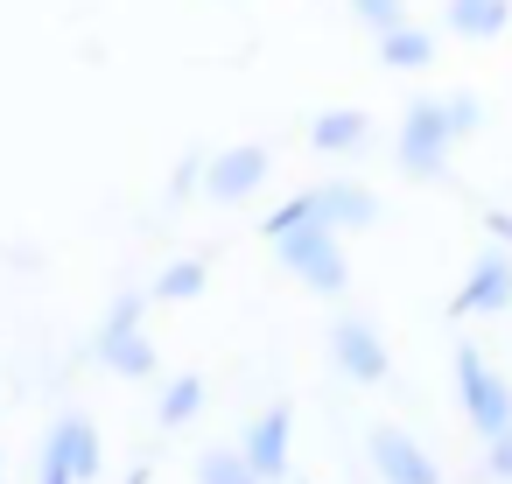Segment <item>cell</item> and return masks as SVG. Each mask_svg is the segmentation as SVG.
<instances>
[{
	"label": "cell",
	"instance_id": "cell-15",
	"mask_svg": "<svg viewBox=\"0 0 512 484\" xmlns=\"http://www.w3.org/2000/svg\"><path fill=\"white\" fill-rule=\"evenodd\" d=\"M197 400H204V379H197V372L169 379V393H162V407H155V414H162V428H183V421L197 414Z\"/></svg>",
	"mask_w": 512,
	"mask_h": 484
},
{
	"label": "cell",
	"instance_id": "cell-9",
	"mask_svg": "<svg viewBox=\"0 0 512 484\" xmlns=\"http://www.w3.org/2000/svg\"><path fill=\"white\" fill-rule=\"evenodd\" d=\"M330 351H337V365L358 379V386H379L386 372H393V351L379 344V330L372 323H358V316H344L337 330H330Z\"/></svg>",
	"mask_w": 512,
	"mask_h": 484
},
{
	"label": "cell",
	"instance_id": "cell-21",
	"mask_svg": "<svg viewBox=\"0 0 512 484\" xmlns=\"http://www.w3.org/2000/svg\"><path fill=\"white\" fill-rule=\"evenodd\" d=\"M484 470H491L498 484H512V428H505V435L491 442V456H484Z\"/></svg>",
	"mask_w": 512,
	"mask_h": 484
},
{
	"label": "cell",
	"instance_id": "cell-24",
	"mask_svg": "<svg viewBox=\"0 0 512 484\" xmlns=\"http://www.w3.org/2000/svg\"><path fill=\"white\" fill-rule=\"evenodd\" d=\"M127 484H141V477H127Z\"/></svg>",
	"mask_w": 512,
	"mask_h": 484
},
{
	"label": "cell",
	"instance_id": "cell-1",
	"mask_svg": "<svg viewBox=\"0 0 512 484\" xmlns=\"http://www.w3.org/2000/svg\"><path fill=\"white\" fill-rule=\"evenodd\" d=\"M477 113H484V106H477L470 92L414 99V106H407V120H400V169H407V176H421V183H428V176H442V169H449V148L477 127Z\"/></svg>",
	"mask_w": 512,
	"mask_h": 484
},
{
	"label": "cell",
	"instance_id": "cell-8",
	"mask_svg": "<svg viewBox=\"0 0 512 484\" xmlns=\"http://www.w3.org/2000/svg\"><path fill=\"white\" fill-rule=\"evenodd\" d=\"M498 309H512V260L505 253H484L463 274V288L449 295V316H498Z\"/></svg>",
	"mask_w": 512,
	"mask_h": 484
},
{
	"label": "cell",
	"instance_id": "cell-20",
	"mask_svg": "<svg viewBox=\"0 0 512 484\" xmlns=\"http://www.w3.org/2000/svg\"><path fill=\"white\" fill-rule=\"evenodd\" d=\"M141 309H148V295H120V302L106 309V337H127V330H141Z\"/></svg>",
	"mask_w": 512,
	"mask_h": 484
},
{
	"label": "cell",
	"instance_id": "cell-3",
	"mask_svg": "<svg viewBox=\"0 0 512 484\" xmlns=\"http://www.w3.org/2000/svg\"><path fill=\"white\" fill-rule=\"evenodd\" d=\"M274 253H281V267H288L302 288H316V295H344V239H337V232L302 225V232L274 239Z\"/></svg>",
	"mask_w": 512,
	"mask_h": 484
},
{
	"label": "cell",
	"instance_id": "cell-16",
	"mask_svg": "<svg viewBox=\"0 0 512 484\" xmlns=\"http://www.w3.org/2000/svg\"><path fill=\"white\" fill-rule=\"evenodd\" d=\"M197 484H253V470L239 463V449H204L197 456Z\"/></svg>",
	"mask_w": 512,
	"mask_h": 484
},
{
	"label": "cell",
	"instance_id": "cell-23",
	"mask_svg": "<svg viewBox=\"0 0 512 484\" xmlns=\"http://www.w3.org/2000/svg\"><path fill=\"white\" fill-rule=\"evenodd\" d=\"M491 232H498V239L512 246V211H498V218H491Z\"/></svg>",
	"mask_w": 512,
	"mask_h": 484
},
{
	"label": "cell",
	"instance_id": "cell-17",
	"mask_svg": "<svg viewBox=\"0 0 512 484\" xmlns=\"http://www.w3.org/2000/svg\"><path fill=\"white\" fill-rule=\"evenodd\" d=\"M197 288H204V260H176V267H162V281H155L162 302H190Z\"/></svg>",
	"mask_w": 512,
	"mask_h": 484
},
{
	"label": "cell",
	"instance_id": "cell-2",
	"mask_svg": "<svg viewBox=\"0 0 512 484\" xmlns=\"http://www.w3.org/2000/svg\"><path fill=\"white\" fill-rule=\"evenodd\" d=\"M456 400H463V421H470L484 442H498V435L512 428V386L484 365L477 344H456Z\"/></svg>",
	"mask_w": 512,
	"mask_h": 484
},
{
	"label": "cell",
	"instance_id": "cell-22",
	"mask_svg": "<svg viewBox=\"0 0 512 484\" xmlns=\"http://www.w3.org/2000/svg\"><path fill=\"white\" fill-rule=\"evenodd\" d=\"M197 176H204V162H183V169H176V197H190V190H197Z\"/></svg>",
	"mask_w": 512,
	"mask_h": 484
},
{
	"label": "cell",
	"instance_id": "cell-13",
	"mask_svg": "<svg viewBox=\"0 0 512 484\" xmlns=\"http://www.w3.org/2000/svg\"><path fill=\"white\" fill-rule=\"evenodd\" d=\"M365 113H351V106H330V113H316V127H309V141L323 148V155H351V148H365Z\"/></svg>",
	"mask_w": 512,
	"mask_h": 484
},
{
	"label": "cell",
	"instance_id": "cell-19",
	"mask_svg": "<svg viewBox=\"0 0 512 484\" xmlns=\"http://www.w3.org/2000/svg\"><path fill=\"white\" fill-rule=\"evenodd\" d=\"M351 15L372 22L379 36H393V29H407V0H351Z\"/></svg>",
	"mask_w": 512,
	"mask_h": 484
},
{
	"label": "cell",
	"instance_id": "cell-6",
	"mask_svg": "<svg viewBox=\"0 0 512 484\" xmlns=\"http://www.w3.org/2000/svg\"><path fill=\"white\" fill-rule=\"evenodd\" d=\"M365 449H372V470H379L386 484H442L435 456H428L407 428H393V421H379V428L365 435Z\"/></svg>",
	"mask_w": 512,
	"mask_h": 484
},
{
	"label": "cell",
	"instance_id": "cell-4",
	"mask_svg": "<svg viewBox=\"0 0 512 484\" xmlns=\"http://www.w3.org/2000/svg\"><path fill=\"white\" fill-rule=\"evenodd\" d=\"M99 477V421L92 414H57L43 442V484H85Z\"/></svg>",
	"mask_w": 512,
	"mask_h": 484
},
{
	"label": "cell",
	"instance_id": "cell-11",
	"mask_svg": "<svg viewBox=\"0 0 512 484\" xmlns=\"http://www.w3.org/2000/svg\"><path fill=\"white\" fill-rule=\"evenodd\" d=\"M442 22H449V36H463V43H491V36L512 29V0H449Z\"/></svg>",
	"mask_w": 512,
	"mask_h": 484
},
{
	"label": "cell",
	"instance_id": "cell-14",
	"mask_svg": "<svg viewBox=\"0 0 512 484\" xmlns=\"http://www.w3.org/2000/svg\"><path fill=\"white\" fill-rule=\"evenodd\" d=\"M379 64H393V71H428L435 64V36L428 29H393V36H379Z\"/></svg>",
	"mask_w": 512,
	"mask_h": 484
},
{
	"label": "cell",
	"instance_id": "cell-5",
	"mask_svg": "<svg viewBox=\"0 0 512 484\" xmlns=\"http://www.w3.org/2000/svg\"><path fill=\"white\" fill-rule=\"evenodd\" d=\"M288 456H295V407L274 400L267 414H253V428L239 442V463L253 470V484H281L288 477Z\"/></svg>",
	"mask_w": 512,
	"mask_h": 484
},
{
	"label": "cell",
	"instance_id": "cell-18",
	"mask_svg": "<svg viewBox=\"0 0 512 484\" xmlns=\"http://www.w3.org/2000/svg\"><path fill=\"white\" fill-rule=\"evenodd\" d=\"M302 225H316V197H309V190H302V197H288L260 232H267V239H288V232H302Z\"/></svg>",
	"mask_w": 512,
	"mask_h": 484
},
{
	"label": "cell",
	"instance_id": "cell-12",
	"mask_svg": "<svg viewBox=\"0 0 512 484\" xmlns=\"http://www.w3.org/2000/svg\"><path fill=\"white\" fill-rule=\"evenodd\" d=\"M99 365L120 372V379H155V344L141 330H127V337H106L99 330Z\"/></svg>",
	"mask_w": 512,
	"mask_h": 484
},
{
	"label": "cell",
	"instance_id": "cell-10",
	"mask_svg": "<svg viewBox=\"0 0 512 484\" xmlns=\"http://www.w3.org/2000/svg\"><path fill=\"white\" fill-rule=\"evenodd\" d=\"M316 197V225L323 232H365V225H379V197L365 190V183H323V190H309Z\"/></svg>",
	"mask_w": 512,
	"mask_h": 484
},
{
	"label": "cell",
	"instance_id": "cell-7",
	"mask_svg": "<svg viewBox=\"0 0 512 484\" xmlns=\"http://www.w3.org/2000/svg\"><path fill=\"white\" fill-rule=\"evenodd\" d=\"M260 183H267V148H260V141H239V148L211 155L204 176H197V190L218 197V204H239V197H253Z\"/></svg>",
	"mask_w": 512,
	"mask_h": 484
}]
</instances>
